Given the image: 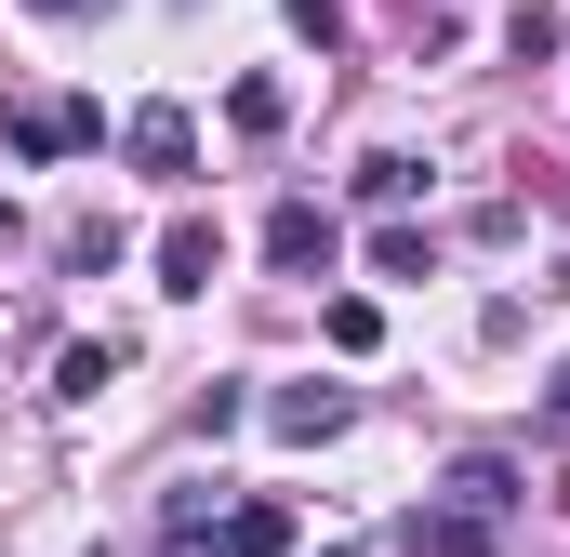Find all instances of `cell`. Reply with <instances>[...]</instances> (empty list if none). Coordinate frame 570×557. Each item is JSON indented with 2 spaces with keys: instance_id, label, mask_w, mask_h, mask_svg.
<instances>
[{
  "instance_id": "cell-1",
  "label": "cell",
  "mask_w": 570,
  "mask_h": 557,
  "mask_svg": "<svg viewBox=\"0 0 570 557\" xmlns=\"http://www.w3.org/2000/svg\"><path fill=\"white\" fill-rule=\"evenodd\" d=\"M120 159L159 173V186H186V173H199V120H186V107H134V120H120Z\"/></svg>"
},
{
  "instance_id": "cell-2",
  "label": "cell",
  "mask_w": 570,
  "mask_h": 557,
  "mask_svg": "<svg viewBox=\"0 0 570 557\" xmlns=\"http://www.w3.org/2000/svg\"><path fill=\"white\" fill-rule=\"evenodd\" d=\"M0 146L13 159H80V146H107V107H13Z\"/></svg>"
},
{
  "instance_id": "cell-3",
  "label": "cell",
  "mask_w": 570,
  "mask_h": 557,
  "mask_svg": "<svg viewBox=\"0 0 570 557\" xmlns=\"http://www.w3.org/2000/svg\"><path fill=\"white\" fill-rule=\"evenodd\" d=\"M332 253H345V226H332L318 199H279V213H266V266H279V278H318Z\"/></svg>"
},
{
  "instance_id": "cell-4",
  "label": "cell",
  "mask_w": 570,
  "mask_h": 557,
  "mask_svg": "<svg viewBox=\"0 0 570 557\" xmlns=\"http://www.w3.org/2000/svg\"><path fill=\"white\" fill-rule=\"evenodd\" d=\"M266 424H279L292 451H318V438H345V424H358V399H345V385H279V399H266Z\"/></svg>"
},
{
  "instance_id": "cell-5",
  "label": "cell",
  "mask_w": 570,
  "mask_h": 557,
  "mask_svg": "<svg viewBox=\"0 0 570 557\" xmlns=\"http://www.w3.org/2000/svg\"><path fill=\"white\" fill-rule=\"evenodd\" d=\"M159 545H173V557H226V491H213V478H186V491L159 505Z\"/></svg>"
},
{
  "instance_id": "cell-6",
  "label": "cell",
  "mask_w": 570,
  "mask_h": 557,
  "mask_svg": "<svg viewBox=\"0 0 570 557\" xmlns=\"http://www.w3.org/2000/svg\"><path fill=\"white\" fill-rule=\"evenodd\" d=\"M412 557H504V518H464V505H412Z\"/></svg>"
},
{
  "instance_id": "cell-7",
  "label": "cell",
  "mask_w": 570,
  "mask_h": 557,
  "mask_svg": "<svg viewBox=\"0 0 570 557\" xmlns=\"http://www.w3.org/2000/svg\"><path fill=\"white\" fill-rule=\"evenodd\" d=\"M438 491H451L464 518H504V505H518V451H451V478H438Z\"/></svg>"
},
{
  "instance_id": "cell-8",
  "label": "cell",
  "mask_w": 570,
  "mask_h": 557,
  "mask_svg": "<svg viewBox=\"0 0 570 557\" xmlns=\"http://www.w3.org/2000/svg\"><path fill=\"white\" fill-rule=\"evenodd\" d=\"M213 266H226V240H213V226L186 213V226L159 240V292H213Z\"/></svg>"
},
{
  "instance_id": "cell-9",
  "label": "cell",
  "mask_w": 570,
  "mask_h": 557,
  "mask_svg": "<svg viewBox=\"0 0 570 557\" xmlns=\"http://www.w3.org/2000/svg\"><path fill=\"white\" fill-rule=\"evenodd\" d=\"M226 557H292V505H226Z\"/></svg>"
},
{
  "instance_id": "cell-10",
  "label": "cell",
  "mask_w": 570,
  "mask_h": 557,
  "mask_svg": "<svg viewBox=\"0 0 570 557\" xmlns=\"http://www.w3.org/2000/svg\"><path fill=\"white\" fill-rule=\"evenodd\" d=\"M345 186H358V199H372V213H399V199H412V186H425V159H399V146H372V159H358V173H345Z\"/></svg>"
},
{
  "instance_id": "cell-11",
  "label": "cell",
  "mask_w": 570,
  "mask_h": 557,
  "mask_svg": "<svg viewBox=\"0 0 570 557\" xmlns=\"http://www.w3.org/2000/svg\"><path fill=\"white\" fill-rule=\"evenodd\" d=\"M120 359H134V345H67V359H53V399H107Z\"/></svg>"
},
{
  "instance_id": "cell-12",
  "label": "cell",
  "mask_w": 570,
  "mask_h": 557,
  "mask_svg": "<svg viewBox=\"0 0 570 557\" xmlns=\"http://www.w3.org/2000/svg\"><path fill=\"white\" fill-rule=\"evenodd\" d=\"M372 266H385V278H425L438 266V226H399V213H385V226H372Z\"/></svg>"
},
{
  "instance_id": "cell-13",
  "label": "cell",
  "mask_w": 570,
  "mask_h": 557,
  "mask_svg": "<svg viewBox=\"0 0 570 557\" xmlns=\"http://www.w3.org/2000/svg\"><path fill=\"white\" fill-rule=\"evenodd\" d=\"M332 345L372 359V345H385V305H372V292H332Z\"/></svg>"
},
{
  "instance_id": "cell-14",
  "label": "cell",
  "mask_w": 570,
  "mask_h": 557,
  "mask_svg": "<svg viewBox=\"0 0 570 557\" xmlns=\"http://www.w3.org/2000/svg\"><path fill=\"white\" fill-rule=\"evenodd\" d=\"M504 40H518V67H544V53H558L570 27H558V13H544V0H518V13H504Z\"/></svg>"
},
{
  "instance_id": "cell-15",
  "label": "cell",
  "mask_w": 570,
  "mask_h": 557,
  "mask_svg": "<svg viewBox=\"0 0 570 557\" xmlns=\"http://www.w3.org/2000/svg\"><path fill=\"white\" fill-rule=\"evenodd\" d=\"M226 120H239V134H279L292 94H279V80H239V94H226Z\"/></svg>"
},
{
  "instance_id": "cell-16",
  "label": "cell",
  "mask_w": 570,
  "mask_h": 557,
  "mask_svg": "<svg viewBox=\"0 0 570 557\" xmlns=\"http://www.w3.org/2000/svg\"><path fill=\"white\" fill-rule=\"evenodd\" d=\"M292 27H305V40H318V53H332V40H345V0H279Z\"/></svg>"
},
{
  "instance_id": "cell-17",
  "label": "cell",
  "mask_w": 570,
  "mask_h": 557,
  "mask_svg": "<svg viewBox=\"0 0 570 557\" xmlns=\"http://www.w3.org/2000/svg\"><path fill=\"white\" fill-rule=\"evenodd\" d=\"M544 424H558V438H570V359H558V372H544Z\"/></svg>"
},
{
  "instance_id": "cell-18",
  "label": "cell",
  "mask_w": 570,
  "mask_h": 557,
  "mask_svg": "<svg viewBox=\"0 0 570 557\" xmlns=\"http://www.w3.org/2000/svg\"><path fill=\"white\" fill-rule=\"evenodd\" d=\"M27 13H107V0H27Z\"/></svg>"
},
{
  "instance_id": "cell-19",
  "label": "cell",
  "mask_w": 570,
  "mask_h": 557,
  "mask_svg": "<svg viewBox=\"0 0 570 557\" xmlns=\"http://www.w3.org/2000/svg\"><path fill=\"white\" fill-rule=\"evenodd\" d=\"M332 557H372V545H332Z\"/></svg>"
}]
</instances>
